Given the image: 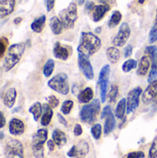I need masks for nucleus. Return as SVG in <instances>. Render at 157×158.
<instances>
[{
    "instance_id": "1",
    "label": "nucleus",
    "mask_w": 157,
    "mask_h": 158,
    "mask_svg": "<svg viewBox=\"0 0 157 158\" xmlns=\"http://www.w3.org/2000/svg\"><path fill=\"white\" fill-rule=\"evenodd\" d=\"M101 40L93 32L83 31L81 34L78 52L86 56H91L101 48Z\"/></svg>"
},
{
    "instance_id": "2",
    "label": "nucleus",
    "mask_w": 157,
    "mask_h": 158,
    "mask_svg": "<svg viewBox=\"0 0 157 158\" xmlns=\"http://www.w3.org/2000/svg\"><path fill=\"white\" fill-rule=\"evenodd\" d=\"M25 51V44H14L9 46L4 61V69L6 71L12 69L20 60L23 53Z\"/></svg>"
},
{
    "instance_id": "3",
    "label": "nucleus",
    "mask_w": 157,
    "mask_h": 158,
    "mask_svg": "<svg viewBox=\"0 0 157 158\" xmlns=\"http://www.w3.org/2000/svg\"><path fill=\"white\" fill-rule=\"evenodd\" d=\"M100 108H101L100 101L98 99L93 100V102L91 104H88L81 108V113H80L81 120L82 122L88 123V124L94 122L97 115L100 112Z\"/></svg>"
},
{
    "instance_id": "4",
    "label": "nucleus",
    "mask_w": 157,
    "mask_h": 158,
    "mask_svg": "<svg viewBox=\"0 0 157 158\" xmlns=\"http://www.w3.org/2000/svg\"><path fill=\"white\" fill-rule=\"evenodd\" d=\"M48 131L46 129H40L33 135L31 148L33 156L36 158H43V144L47 141Z\"/></svg>"
},
{
    "instance_id": "5",
    "label": "nucleus",
    "mask_w": 157,
    "mask_h": 158,
    "mask_svg": "<svg viewBox=\"0 0 157 158\" xmlns=\"http://www.w3.org/2000/svg\"><path fill=\"white\" fill-rule=\"evenodd\" d=\"M61 22L66 29H71L74 27L75 21L78 19L77 13V5L75 3H70L69 6L59 12V17Z\"/></svg>"
},
{
    "instance_id": "6",
    "label": "nucleus",
    "mask_w": 157,
    "mask_h": 158,
    "mask_svg": "<svg viewBox=\"0 0 157 158\" xmlns=\"http://www.w3.org/2000/svg\"><path fill=\"white\" fill-rule=\"evenodd\" d=\"M48 86L52 90H54L63 95H67L69 92L68 76L65 73H58L56 76H54L48 81Z\"/></svg>"
},
{
    "instance_id": "7",
    "label": "nucleus",
    "mask_w": 157,
    "mask_h": 158,
    "mask_svg": "<svg viewBox=\"0 0 157 158\" xmlns=\"http://www.w3.org/2000/svg\"><path fill=\"white\" fill-rule=\"evenodd\" d=\"M109 74H110V66L105 65L99 74V78L97 81V85L100 89V95H101V102L105 103L106 100V94L108 89V83H109Z\"/></svg>"
},
{
    "instance_id": "8",
    "label": "nucleus",
    "mask_w": 157,
    "mask_h": 158,
    "mask_svg": "<svg viewBox=\"0 0 157 158\" xmlns=\"http://www.w3.org/2000/svg\"><path fill=\"white\" fill-rule=\"evenodd\" d=\"M5 155L6 158H24L22 143L16 139H9L6 143Z\"/></svg>"
},
{
    "instance_id": "9",
    "label": "nucleus",
    "mask_w": 157,
    "mask_h": 158,
    "mask_svg": "<svg viewBox=\"0 0 157 158\" xmlns=\"http://www.w3.org/2000/svg\"><path fill=\"white\" fill-rule=\"evenodd\" d=\"M142 93H143V90L141 87H136L129 93L128 98H127V113L128 114L132 113L139 106L140 96Z\"/></svg>"
},
{
    "instance_id": "10",
    "label": "nucleus",
    "mask_w": 157,
    "mask_h": 158,
    "mask_svg": "<svg viewBox=\"0 0 157 158\" xmlns=\"http://www.w3.org/2000/svg\"><path fill=\"white\" fill-rule=\"evenodd\" d=\"M130 28L129 24L126 22L122 23L119 27L118 32L117 33V35L113 40V44L115 46H119V47L123 46L127 43L128 39L130 38Z\"/></svg>"
},
{
    "instance_id": "11",
    "label": "nucleus",
    "mask_w": 157,
    "mask_h": 158,
    "mask_svg": "<svg viewBox=\"0 0 157 158\" xmlns=\"http://www.w3.org/2000/svg\"><path fill=\"white\" fill-rule=\"evenodd\" d=\"M78 65L80 69L81 70V72L83 73V75L88 79V80H93L94 77V73H93V66L89 60V57L80 54L79 53V56H78Z\"/></svg>"
},
{
    "instance_id": "12",
    "label": "nucleus",
    "mask_w": 157,
    "mask_h": 158,
    "mask_svg": "<svg viewBox=\"0 0 157 158\" xmlns=\"http://www.w3.org/2000/svg\"><path fill=\"white\" fill-rule=\"evenodd\" d=\"M157 97V80L151 82L143 94V102L145 105L153 103Z\"/></svg>"
},
{
    "instance_id": "13",
    "label": "nucleus",
    "mask_w": 157,
    "mask_h": 158,
    "mask_svg": "<svg viewBox=\"0 0 157 158\" xmlns=\"http://www.w3.org/2000/svg\"><path fill=\"white\" fill-rule=\"evenodd\" d=\"M110 9V6L108 4H102V5H98L95 6L93 10V19L95 22L100 21L104 16L106 14L107 11H109Z\"/></svg>"
},
{
    "instance_id": "14",
    "label": "nucleus",
    "mask_w": 157,
    "mask_h": 158,
    "mask_svg": "<svg viewBox=\"0 0 157 158\" xmlns=\"http://www.w3.org/2000/svg\"><path fill=\"white\" fill-rule=\"evenodd\" d=\"M15 0H0V18L11 14L15 7Z\"/></svg>"
},
{
    "instance_id": "15",
    "label": "nucleus",
    "mask_w": 157,
    "mask_h": 158,
    "mask_svg": "<svg viewBox=\"0 0 157 158\" xmlns=\"http://www.w3.org/2000/svg\"><path fill=\"white\" fill-rule=\"evenodd\" d=\"M25 127L24 123L18 119V118H12L9 122V132L12 135H21L24 132Z\"/></svg>"
},
{
    "instance_id": "16",
    "label": "nucleus",
    "mask_w": 157,
    "mask_h": 158,
    "mask_svg": "<svg viewBox=\"0 0 157 158\" xmlns=\"http://www.w3.org/2000/svg\"><path fill=\"white\" fill-rule=\"evenodd\" d=\"M53 52H54L55 57H56L57 59L64 60V61L67 60V59L68 58V56H69V52H68V50L66 47L62 46L61 44H60L59 42H56V43L55 44Z\"/></svg>"
},
{
    "instance_id": "17",
    "label": "nucleus",
    "mask_w": 157,
    "mask_h": 158,
    "mask_svg": "<svg viewBox=\"0 0 157 158\" xmlns=\"http://www.w3.org/2000/svg\"><path fill=\"white\" fill-rule=\"evenodd\" d=\"M150 66H151V59L149 58L148 56H143L139 62L137 74L140 76H145L148 73Z\"/></svg>"
},
{
    "instance_id": "18",
    "label": "nucleus",
    "mask_w": 157,
    "mask_h": 158,
    "mask_svg": "<svg viewBox=\"0 0 157 158\" xmlns=\"http://www.w3.org/2000/svg\"><path fill=\"white\" fill-rule=\"evenodd\" d=\"M53 118V109L48 104L43 105V115L41 119V124L43 126H48Z\"/></svg>"
},
{
    "instance_id": "19",
    "label": "nucleus",
    "mask_w": 157,
    "mask_h": 158,
    "mask_svg": "<svg viewBox=\"0 0 157 158\" xmlns=\"http://www.w3.org/2000/svg\"><path fill=\"white\" fill-rule=\"evenodd\" d=\"M49 25H50V28H51V31H53L54 34L56 35H58L62 32L63 29H64V25L63 23L61 22L60 19L56 16L55 17H52L50 19V21H49Z\"/></svg>"
},
{
    "instance_id": "20",
    "label": "nucleus",
    "mask_w": 157,
    "mask_h": 158,
    "mask_svg": "<svg viewBox=\"0 0 157 158\" xmlns=\"http://www.w3.org/2000/svg\"><path fill=\"white\" fill-rule=\"evenodd\" d=\"M16 97H17V92L14 88H10L8 89L5 95H4V104L5 106H6L8 108H11L16 101Z\"/></svg>"
},
{
    "instance_id": "21",
    "label": "nucleus",
    "mask_w": 157,
    "mask_h": 158,
    "mask_svg": "<svg viewBox=\"0 0 157 158\" xmlns=\"http://www.w3.org/2000/svg\"><path fill=\"white\" fill-rule=\"evenodd\" d=\"M52 138H53V141L55 142V143L61 147L63 145H65L67 143V136L65 134V132H63L62 131L58 130V129H56L54 131H53V134H52Z\"/></svg>"
},
{
    "instance_id": "22",
    "label": "nucleus",
    "mask_w": 157,
    "mask_h": 158,
    "mask_svg": "<svg viewBox=\"0 0 157 158\" xmlns=\"http://www.w3.org/2000/svg\"><path fill=\"white\" fill-rule=\"evenodd\" d=\"M93 91L92 88L90 87H87L85 88L83 91H81L80 93V94L78 95V99L80 101V103H82V104H87L89 103L91 100H93Z\"/></svg>"
},
{
    "instance_id": "23",
    "label": "nucleus",
    "mask_w": 157,
    "mask_h": 158,
    "mask_svg": "<svg viewBox=\"0 0 157 158\" xmlns=\"http://www.w3.org/2000/svg\"><path fill=\"white\" fill-rule=\"evenodd\" d=\"M45 20H46V17L44 15H42L40 16L39 18L35 19L31 24V29L34 31V32H41L44 27V24H45Z\"/></svg>"
},
{
    "instance_id": "24",
    "label": "nucleus",
    "mask_w": 157,
    "mask_h": 158,
    "mask_svg": "<svg viewBox=\"0 0 157 158\" xmlns=\"http://www.w3.org/2000/svg\"><path fill=\"white\" fill-rule=\"evenodd\" d=\"M89 149H90L89 148V144L85 141H83V140L80 141L79 143L76 145V152H77V156L76 157H85L88 155V153H89Z\"/></svg>"
},
{
    "instance_id": "25",
    "label": "nucleus",
    "mask_w": 157,
    "mask_h": 158,
    "mask_svg": "<svg viewBox=\"0 0 157 158\" xmlns=\"http://www.w3.org/2000/svg\"><path fill=\"white\" fill-rule=\"evenodd\" d=\"M106 56H107L108 60L112 64H116L119 60L120 53H119V50L117 47L111 46V47H108L107 48V50H106Z\"/></svg>"
},
{
    "instance_id": "26",
    "label": "nucleus",
    "mask_w": 157,
    "mask_h": 158,
    "mask_svg": "<svg viewBox=\"0 0 157 158\" xmlns=\"http://www.w3.org/2000/svg\"><path fill=\"white\" fill-rule=\"evenodd\" d=\"M126 109H127V99L126 98H122L117 107H116V111H115V115L118 119H122L124 118L125 113H126Z\"/></svg>"
},
{
    "instance_id": "27",
    "label": "nucleus",
    "mask_w": 157,
    "mask_h": 158,
    "mask_svg": "<svg viewBox=\"0 0 157 158\" xmlns=\"http://www.w3.org/2000/svg\"><path fill=\"white\" fill-rule=\"evenodd\" d=\"M115 127H116V119H115L113 113H111L105 118V128H104L105 134H109L110 132H112L114 131Z\"/></svg>"
},
{
    "instance_id": "28",
    "label": "nucleus",
    "mask_w": 157,
    "mask_h": 158,
    "mask_svg": "<svg viewBox=\"0 0 157 158\" xmlns=\"http://www.w3.org/2000/svg\"><path fill=\"white\" fill-rule=\"evenodd\" d=\"M29 111L33 115L34 120L37 121L43 114V106L39 102H36L29 108Z\"/></svg>"
},
{
    "instance_id": "29",
    "label": "nucleus",
    "mask_w": 157,
    "mask_h": 158,
    "mask_svg": "<svg viewBox=\"0 0 157 158\" xmlns=\"http://www.w3.org/2000/svg\"><path fill=\"white\" fill-rule=\"evenodd\" d=\"M121 19H122L121 13L119 11H118V10L114 11L113 14H112V16H111V18H110V19L108 20V26H109V28H115L116 26H118L119 24Z\"/></svg>"
},
{
    "instance_id": "30",
    "label": "nucleus",
    "mask_w": 157,
    "mask_h": 158,
    "mask_svg": "<svg viewBox=\"0 0 157 158\" xmlns=\"http://www.w3.org/2000/svg\"><path fill=\"white\" fill-rule=\"evenodd\" d=\"M145 52L149 54L151 56V60L153 61V68H157V47L155 45L147 46L145 49Z\"/></svg>"
},
{
    "instance_id": "31",
    "label": "nucleus",
    "mask_w": 157,
    "mask_h": 158,
    "mask_svg": "<svg viewBox=\"0 0 157 158\" xmlns=\"http://www.w3.org/2000/svg\"><path fill=\"white\" fill-rule=\"evenodd\" d=\"M54 68H55V62L53 59H48L46 61V63L44 64L43 66V75L45 77H50L54 71Z\"/></svg>"
},
{
    "instance_id": "32",
    "label": "nucleus",
    "mask_w": 157,
    "mask_h": 158,
    "mask_svg": "<svg viewBox=\"0 0 157 158\" xmlns=\"http://www.w3.org/2000/svg\"><path fill=\"white\" fill-rule=\"evenodd\" d=\"M138 63L135 59H129L122 65V69L124 72H130L133 69H136Z\"/></svg>"
},
{
    "instance_id": "33",
    "label": "nucleus",
    "mask_w": 157,
    "mask_h": 158,
    "mask_svg": "<svg viewBox=\"0 0 157 158\" xmlns=\"http://www.w3.org/2000/svg\"><path fill=\"white\" fill-rule=\"evenodd\" d=\"M91 133L95 140H99L102 135V126L100 124H95L91 129Z\"/></svg>"
},
{
    "instance_id": "34",
    "label": "nucleus",
    "mask_w": 157,
    "mask_h": 158,
    "mask_svg": "<svg viewBox=\"0 0 157 158\" xmlns=\"http://www.w3.org/2000/svg\"><path fill=\"white\" fill-rule=\"evenodd\" d=\"M72 107H73V102L71 100H66L63 104H62V106H61V112L64 114V115H68L70 113V111L72 110Z\"/></svg>"
},
{
    "instance_id": "35",
    "label": "nucleus",
    "mask_w": 157,
    "mask_h": 158,
    "mask_svg": "<svg viewBox=\"0 0 157 158\" xmlns=\"http://www.w3.org/2000/svg\"><path fill=\"white\" fill-rule=\"evenodd\" d=\"M148 158H157V135L156 137L154 139L153 143L151 145Z\"/></svg>"
},
{
    "instance_id": "36",
    "label": "nucleus",
    "mask_w": 157,
    "mask_h": 158,
    "mask_svg": "<svg viewBox=\"0 0 157 158\" xmlns=\"http://www.w3.org/2000/svg\"><path fill=\"white\" fill-rule=\"evenodd\" d=\"M118 94V87L117 85H112L110 93H109V101L112 103L115 102Z\"/></svg>"
},
{
    "instance_id": "37",
    "label": "nucleus",
    "mask_w": 157,
    "mask_h": 158,
    "mask_svg": "<svg viewBox=\"0 0 157 158\" xmlns=\"http://www.w3.org/2000/svg\"><path fill=\"white\" fill-rule=\"evenodd\" d=\"M157 41V22L155 23V25L152 28L150 34H149V42L151 44L155 43Z\"/></svg>"
},
{
    "instance_id": "38",
    "label": "nucleus",
    "mask_w": 157,
    "mask_h": 158,
    "mask_svg": "<svg viewBox=\"0 0 157 158\" xmlns=\"http://www.w3.org/2000/svg\"><path fill=\"white\" fill-rule=\"evenodd\" d=\"M48 101V105L52 107V108H56L58 105H59V100L55 96V95H50L47 98Z\"/></svg>"
},
{
    "instance_id": "39",
    "label": "nucleus",
    "mask_w": 157,
    "mask_h": 158,
    "mask_svg": "<svg viewBox=\"0 0 157 158\" xmlns=\"http://www.w3.org/2000/svg\"><path fill=\"white\" fill-rule=\"evenodd\" d=\"M7 41L6 38H0V58L4 56L6 49Z\"/></svg>"
},
{
    "instance_id": "40",
    "label": "nucleus",
    "mask_w": 157,
    "mask_h": 158,
    "mask_svg": "<svg viewBox=\"0 0 157 158\" xmlns=\"http://www.w3.org/2000/svg\"><path fill=\"white\" fill-rule=\"evenodd\" d=\"M145 155L143 152L142 151H138V152H131L130 154H128L127 158H144Z\"/></svg>"
},
{
    "instance_id": "41",
    "label": "nucleus",
    "mask_w": 157,
    "mask_h": 158,
    "mask_svg": "<svg viewBox=\"0 0 157 158\" xmlns=\"http://www.w3.org/2000/svg\"><path fill=\"white\" fill-rule=\"evenodd\" d=\"M157 80V69L155 68H153L151 72L149 73V77H148V82L151 83Z\"/></svg>"
},
{
    "instance_id": "42",
    "label": "nucleus",
    "mask_w": 157,
    "mask_h": 158,
    "mask_svg": "<svg viewBox=\"0 0 157 158\" xmlns=\"http://www.w3.org/2000/svg\"><path fill=\"white\" fill-rule=\"evenodd\" d=\"M112 113V110H111V107L110 106H105V108L103 109L102 111V114H101V118H105L109 114Z\"/></svg>"
},
{
    "instance_id": "43",
    "label": "nucleus",
    "mask_w": 157,
    "mask_h": 158,
    "mask_svg": "<svg viewBox=\"0 0 157 158\" xmlns=\"http://www.w3.org/2000/svg\"><path fill=\"white\" fill-rule=\"evenodd\" d=\"M132 51H133V48H132V45L129 44L126 48H125V51H124V56L125 57H129L132 55Z\"/></svg>"
},
{
    "instance_id": "44",
    "label": "nucleus",
    "mask_w": 157,
    "mask_h": 158,
    "mask_svg": "<svg viewBox=\"0 0 157 158\" xmlns=\"http://www.w3.org/2000/svg\"><path fill=\"white\" fill-rule=\"evenodd\" d=\"M82 133V128L80 124H76L74 127V135L75 136H81Z\"/></svg>"
},
{
    "instance_id": "45",
    "label": "nucleus",
    "mask_w": 157,
    "mask_h": 158,
    "mask_svg": "<svg viewBox=\"0 0 157 158\" xmlns=\"http://www.w3.org/2000/svg\"><path fill=\"white\" fill-rule=\"evenodd\" d=\"M94 6H94V3H93V2L88 1V2H86V5H85V10H86L87 12H91V11L93 10Z\"/></svg>"
},
{
    "instance_id": "46",
    "label": "nucleus",
    "mask_w": 157,
    "mask_h": 158,
    "mask_svg": "<svg viewBox=\"0 0 157 158\" xmlns=\"http://www.w3.org/2000/svg\"><path fill=\"white\" fill-rule=\"evenodd\" d=\"M68 157H76L77 156V152H76V145H73L70 150L68 152Z\"/></svg>"
},
{
    "instance_id": "47",
    "label": "nucleus",
    "mask_w": 157,
    "mask_h": 158,
    "mask_svg": "<svg viewBox=\"0 0 157 158\" xmlns=\"http://www.w3.org/2000/svg\"><path fill=\"white\" fill-rule=\"evenodd\" d=\"M55 6V0H46V9L47 11H51Z\"/></svg>"
},
{
    "instance_id": "48",
    "label": "nucleus",
    "mask_w": 157,
    "mask_h": 158,
    "mask_svg": "<svg viewBox=\"0 0 157 158\" xmlns=\"http://www.w3.org/2000/svg\"><path fill=\"white\" fill-rule=\"evenodd\" d=\"M57 118H58V120H59V122H60L61 124H63L65 127H67V126H68V122H67V120L64 118V117H63L61 114H57Z\"/></svg>"
},
{
    "instance_id": "49",
    "label": "nucleus",
    "mask_w": 157,
    "mask_h": 158,
    "mask_svg": "<svg viewBox=\"0 0 157 158\" xmlns=\"http://www.w3.org/2000/svg\"><path fill=\"white\" fill-rule=\"evenodd\" d=\"M55 142L53 141V140H49V141H47V147H48V149L50 150V151H54V149H55Z\"/></svg>"
},
{
    "instance_id": "50",
    "label": "nucleus",
    "mask_w": 157,
    "mask_h": 158,
    "mask_svg": "<svg viewBox=\"0 0 157 158\" xmlns=\"http://www.w3.org/2000/svg\"><path fill=\"white\" fill-rule=\"evenodd\" d=\"M6 124V118H5V116L4 114L0 111V129L3 128Z\"/></svg>"
},
{
    "instance_id": "51",
    "label": "nucleus",
    "mask_w": 157,
    "mask_h": 158,
    "mask_svg": "<svg viewBox=\"0 0 157 158\" xmlns=\"http://www.w3.org/2000/svg\"><path fill=\"white\" fill-rule=\"evenodd\" d=\"M104 4H113L116 0H101Z\"/></svg>"
},
{
    "instance_id": "52",
    "label": "nucleus",
    "mask_w": 157,
    "mask_h": 158,
    "mask_svg": "<svg viewBox=\"0 0 157 158\" xmlns=\"http://www.w3.org/2000/svg\"><path fill=\"white\" fill-rule=\"evenodd\" d=\"M21 20H22L21 18H16V19H14V23H15V24H19V23L21 22Z\"/></svg>"
},
{
    "instance_id": "53",
    "label": "nucleus",
    "mask_w": 157,
    "mask_h": 158,
    "mask_svg": "<svg viewBox=\"0 0 157 158\" xmlns=\"http://www.w3.org/2000/svg\"><path fill=\"white\" fill-rule=\"evenodd\" d=\"M76 2H78V4L79 5H82L83 3H84V0H75Z\"/></svg>"
},
{
    "instance_id": "54",
    "label": "nucleus",
    "mask_w": 157,
    "mask_h": 158,
    "mask_svg": "<svg viewBox=\"0 0 157 158\" xmlns=\"http://www.w3.org/2000/svg\"><path fill=\"white\" fill-rule=\"evenodd\" d=\"M95 31H96L97 33H100V32H101V28H100V27L96 28V29H95Z\"/></svg>"
},
{
    "instance_id": "55",
    "label": "nucleus",
    "mask_w": 157,
    "mask_h": 158,
    "mask_svg": "<svg viewBox=\"0 0 157 158\" xmlns=\"http://www.w3.org/2000/svg\"><path fill=\"white\" fill-rule=\"evenodd\" d=\"M4 138V134H3V132H0V140H2Z\"/></svg>"
},
{
    "instance_id": "56",
    "label": "nucleus",
    "mask_w": 157,
    "mask_h": 158,
    "mask_svg": "<svg viewBox=\"0 0 157 158\" xmlns=\"http://www.w3.org/2000/svg\"><path fill=\"white\" fill-rule=\"evenodd\" d=\"M145 1H146V0H139V3H140V4H143Z\"/></svg>"
},
{
    "instance_id": "57",
    "label": "nucleus",
    "mask_w": 157,
    "mask_h": 158,
    "mask_svg": "<svg viewBox=\"0 0 157 158\" xmlns=\"http://www.w3.org/2000/svg\"><path fill=\"white\" fill-rule=\"evenodd\" d=\"M156 22H157V12H156Z\"/></svg>"
},
{
    "instance_id": "58",
    "label": "nucleus",
    "mask_w": 157,
    "mask_h": 158,
    "mask_svg": "<svg viewBox=\"0 0 157 158\" xmlns=\"http://www.w3.org/2000/svg\"><path fill=\"white\" fill-rule=\"evenodd\" d=\"M156 103H157V101H156Z\"/></svg>"
}]
</instances>
